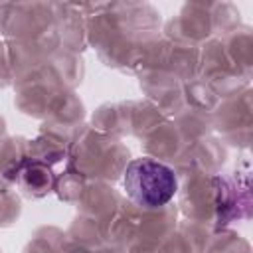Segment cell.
Instances as JSON below:
<instances>
[{
  "label": "cell",
  "mask_w": 253,
  "mask_h": 253,
  "mask_svg": "<svg viewBox=\"0 0 253 253\" xmlns=\"http://www.w3.org/2000/svg\"><path fill=\"white\" fill-rule=\"evenodd\" d=\"M125 192L142 208H160L176 194L174 170L152 158H136L125 170Z\"/></svg>",
  "instance_id": "cell-1"
}]
</instances>
